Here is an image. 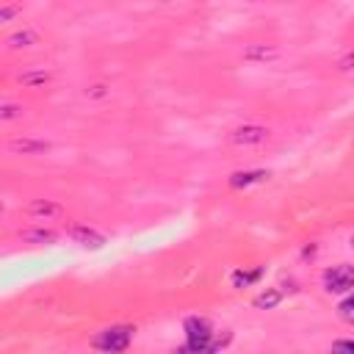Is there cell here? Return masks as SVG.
<instances>
[{
  "mask_svg": "<svg viewBox=\"0 0 354 354\" xmlns=\"http://www.w3.org/2000/svg\"><path fill=\"white\" fill-rule=\"evenodd\" d=\"M227 343H230V332L216 335V329L207 318H199V315L185 318V351H191V354H216Z\"/></svg>",
  "mask_w": 354,
  "mask_h": 354,
  "instance_id": "obj_1",
  "label": "cell"
},
{
  "mask_svg": "<svg viewBox=\"0 0 354 354\" xmlns=\"http://www.w3.org/2000/svg\"><path fill=\"white\" fill-rule=\"evenodd\" d=\"M130 340H133V326H111L94 337V348H100L105 354H119L130 346Z\"/></svg>",
  "mask_w": 354,
  "mask_h": 354,
  "instance_id": "obj_2",
  "label": "cell"
},
{
  "mask_svg": "<svg viewBox=\"0 0 354 354\" xmlns=\"http://www.w3.org/2000/svg\"><path fill=\"white\" fill-rule=\"evenodd\" d=\"M324 290L326 293H351L354 290V266L340 263L324 271Z\"/></svg>",
  "mask_w": 354,
  "mask_h": 354,
  "instance_id": "obj_3",
  "label": "cell"
},
{
  "mask_svg": "<svg viewBox=\"0 0 354 354\" xmlns=\"http://www.w3.org/2000/svg\"><path fill=\"white\" fill-rule=\"evenodd\" d=\"M266 138H268V130H266V127H254V124L238 127V130L232 133V141H235V144H260V141H266Z\"/></svg>",
  "mask_w": 354,
  "mask_h": 354,
  "instance_id": "obj_4",
  "label": "cell"
},
{
  "mask_svg": "<svg viewBox=\"0 0 354 354\" xmlns=\"http://www.w3.org/2000/svg\"><path fill=\"white\" fill-rule=\"evenodd\" d=\"M80 246H91V249H100L102 243H105V238L100 235V232H94V230H88V227H75L72 232H69Z\"/></svg>",
  "mask_w": 354,
  "mask_h": 354,
  "instance_id": "obj_5",
  "label": "cell"
},
{
  "mask_svg": "<svg viewBox=\"0 0 354 354\" xmlns=\"http://www.w3.org/2000/svg\"><path fill=\"white\" fill-rule=\"evenodd\" d=\"M266 177H268L266 171H235V174L230 177V185H232V188H243V185L260 183V180H266Z\"/></svg>",
  "mask_w": 354,
  "mask_h": 354,
  "instance_id": "obj_6",
  "label": "cell"
},
{
  "mask_svg": "<svg viewBox=\"0 0 354 354\" xmlns=\"http://www.w3.org/2000/svg\"><path fill=\"white\" fill-rule=\"evenodd\" d=\"M260 274H263L260 268H254V271H235V274H232V285H235V288H246V285L257 282Z\"/></svg>",
  "mask_w": 354,
  "mask_h": 354,
  "instance_id": "obj_7",
  "label": "cell"
},
{
  "mask_svg": "<svg viewBox=\"0 0 354 354\" xmlns=\"http://www.w3.org/2000/svg\"><path fill=\"white\" fill-rule=\"evenodd\" d=\"M279 299H282V296H279L277 290H268V293H260V296L254 299V307H266V310H268V307L279 304Z\"/></svg>",
  "mask_w": 354,
  "mask_h": 354,
  "instance_id": "obj_8",
  "label": "cell"
},
{
  "mask_svg": "<svg viewBox=\"0 0 354 354\" xmlns=\"http://www.w3.org/2000/svg\"><path fill=\"white\" fill-rule=\"evenodd\" d=\"M337 310H340V318H343V321L354 324V293H351V296H346V299L340 301V307H337Z\"/></svg>",
  "mask_w": 354,
  "mask_h": 354,
  "instance_id": "obj_9",
  "label": "cell"
},
{
  "mask_svg": "<svg viewBox=\"0 0 354 354\" xmlns=\"http://www.w3.org/2000/svg\"><path fill=\"white\" fill-rule=\"evenodd\" d=\"M28 210H30L33 216H41V213H44V216H50V213H61V207H58V205H50V202H33Z\"/></svg>",
  "mask_w": 354,
  "mask_h": 354,
  "instance_id": "obj_10",
  "label": "cell"
},
{
  "mask_svg": "<svg viewBox=\"0 0 354 354\" xmlns=\"http://www.w3.org/2000/svg\"><path fill=\"white\" fill-rule=\"evenodd\" d=\"M22 238L25 241H55V232H50V230H28V232H22Z\"/></svg>",
  "mask_w": 354,
  "mask_h": 354,
  "instance_id": "obj_11",
  "label": "cell"
},
{
  "mask_svg": "<svg viewBox=\"0 0 354 354\" xmlns=\"http://www.w3.org/2000/svg\"><path fill=\"white\" fill-rule=\"evenodd\" d=\"M47 144H41V141H11V149H22V152H39Z\"/></svg>",
  "mask_w": 354,
  "mask_h": 354,
  "instance_id": "obj_12",
  "label": "cell"
},
{
  "mask_svg": "<svg viewBox=\"0 0 354 354\" xmlns=\"http://www.w3.org/2000/svg\"><path fill=\"white\" fill-rule=\"evenodd\" d=\"M332 354H354V340H335Z\"/></svg>",
  "mask_w": 354,
  "mask_h": 354,
  "instance_id": "obj_13",
  "label": "cell"
},
{
  "mask_svg": "<svg viewBox=\"0 0 354 354\" xmlns=\"http://www.w3.org/2000/svg\"><path fill=\"white\" fill-rule=\"evenodd\" d=\"M19 11V6H6V8H0V22H6V19H11L14 14Z\"/></svg>",
  "mask_w": 354,
  "mask_h": 354,
  "instance_id": "obj_14",
  "label": "cell"
},
{
  "mask_svg": "<svg viewBox=\"0 0 354 354\" xmlns=\"http://www.w3.org/2000/svg\"><path fill=\"white\" fill-rule=\"evenodd\" d=\"M19 41H22V44H25V41H36V36H33V33H17V36H11V44L19 47Z\"/></svg>",
  "mask_w": 354,
  "mask_h": 354,
  "instance_id": "obj_15",
  "label": "cell"
},
{
  "mask_svg": "<svg viewBox=\"0 0 354 354\" xmlns=\"http://www.w3.org/2000/svg\"><path fill=\"white\" fill-rule=\"evenodd\" d=\"M14 113H17V108H11V105H6V108H3V116H6V119H11Z\"/></svg>",
  "mask_w": 354,
  "mask_h": 354,
  "instance_id": "obj_16",
  "label": "cell"
}]
</instances>
